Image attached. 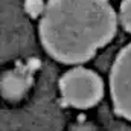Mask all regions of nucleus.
Masks as SVG:
<instances>
[{"label":"nucleus","instance_id":"nucleus-6","mask_svg":"<svg viewBox=\"0 0 131 131\" xmlns=\"http://www.w3.org/2000/svg\"><path fill=\"white\" fill-rule=\"evenodd\" d=\"M25 9L29 15L37 17L40 15L43 11H44V6H43V0H26L25 2Z\"/></svg>","mask_w":131,"mask_h":131},{"label":"nucleus","instance_id":"nucleus-4","mask_svg":"<svg viewBox=\"0 0 131 131\" xmlns=\"http://www.w3.org/2000/svg\"><path fill=\"white\" fill-rule=\"evenodd\" d=\"M37 61H28L17 64L14 69L5 72L0 78V93L9 101L23 98L34 82V73L37 70Z\"/></svg>","mask_w":131,"mask_h":131},{"label":"nucleus","instance_id":"nucleus-3","mask_svg":"<svg viewBox=\"0 0 131 131\" xmlns=\"http://www.w3.org/2000/svg\"><path fill=\"white\" fill-rule=\"evenodd\" d=\"M110 93L116 114L131 122V43L119 52L113 63Z\"/></svg>","mask_w":131,"mask_h":131},{"label":"nucleus","instance_id":"nucleus-1","mask_svg":"<svg viewBox=\"0 0 131 131\" xmlns=\"http://www.w3.org/2000/svg\"><path fill=\"white\" fill-rule=\"evenodd\" d=\"M114 34L116 12L108 0H49L40 21L43 47L64 64L89 61Z\"/></svg>","mask_w":131,"mask_h":131},{"label":"nucleus","instance_id":"nucleus-2","mask_svg":"<svg viewBox=\"0 0 131 131\" xmlns=\"http://www.w3.org/2000/svg\"><path fill=\"white\" fill-rule=\"evenodd\" d=\"M63 102L75 108H90L104 95V82L98 73L84 67H75L60 79Z\"/></svg>","mask_w":131,"mask_h":131},{"label":"nucleus","instance_id":"nucleus-5","mask_svg":"<svg viewBox=\"0 0 131 131\" xmlns=\"http://www.w3.org/2000/svg\"><path fill=\"white\" fill-rule=\"evenodd\" d=\"M121 21L122 26L131 32V0H124L121 3Z\"/></svg>","mask_w":131,"mask_h":131}]
</instances>
